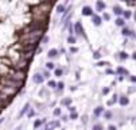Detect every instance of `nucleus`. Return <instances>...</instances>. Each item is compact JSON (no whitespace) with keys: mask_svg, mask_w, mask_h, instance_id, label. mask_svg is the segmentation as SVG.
Listing matches in <instances>:
<instances>
[{"mask_svg":"<svg viewBox=\"0 0 136 130\" xmlns=\"http://www.w3.org/2000/svg\"><path fill=\"white\" fill-rule=\"evenodd\" d=\"M73 31H74L77 35H81V37H85L84 27H82V24L80 23V22H77V23H75L74 26H73Z\"/></svg>","mask_w":136,"mask_h":130,"instance_id":"f257e3e1","label":"nucleus"},{"mask_svg":"<svg viewBox=\"0 0 136 130\" xmlns=\"http://www.w3.org/2000/svg\"><path fill=\"white\" fill-rule=\"evenodd\" d=\"M1 81H3L4 84H8V85H12V87L20 85V84L18 83V81H15V80H11V79H8V77H3V79H1Z\"/></svg>","mask_w":136,"mask_h":130,"instance_id":"f03ea898","label":"nucleus"},{"mask_svg":"<svg viewBox=\"0 0 136 130\" xmlns=\"http://www.w3.org/2000/svg\"><path fill=\"white\" fill-rule=\"evenodd\" d=\"M82 15H85V16H92V15H93V10H92V7L85 6L84 8H82Z\"/></svg>","mask_w":136,"mask_h":130,"instance_id":"7ed1b4c3","label":"nucleus"},{"mask_svg":"<svg viewBox=\"0 0 136 130\" xmlns=\"http://www.w3.org/2000/svg\"><path fill=\"white\" fill-rule=\"evenodd\" d=\"M107 8V4L104 3V1H101V0H99L97 3H96V10L99 12H101V11H104V10Z\"/></svg>","mask_w":136,"mask_h":130,"instance_id":"20e7f679","label":"nucleus"},{"mask_svg":"<svg viewBox=\"0 0 136 130\" xmlns=\"http://www.w3.org/2000/svg\"><path fill=\"white\" fill-rule=\"evenodd\" d=\"M121 34L124 35V37H135V34H133L132 30H129L128 27H123L121 30Z\"/></svg>","mask_w":136,"mask_h":130,"instance_id":"39448f33","label":"nucleus"},{"mask_svg":"<svg viewBox=\"0 0 136 130\" xmlns=\"http://www.w3.org/2000/svg\"><path fill=\"white\" fill-rule=\"evenodd\" d=\"M43 80H45V79H43V76H42V73H35V75H34V81L36 84H42V83H43Z\"/></svg>","mask_w":136,"mask_h":130,"instance_id":"423d86ee","label":"nucleus"},{"mask_svg":"<svg viewBox=\"0 0 136 130\" xmlns=\"http://www.w3.org/2000/svg\"><path fill=\"white\" fill-rule=\"evenodd\" d=\"M92 19H93V23H94V26H100V24H101V18H100L97 14H93L92 15Z\"/></svg>","mask_w":136,"mask_h":130,"instance_id":"0eeeda50","label":"nucleus"},{"mask_svg":"<svg viewBox=\"0 0 136 130\" xmlns=\"http://www.w3.org/2000/svg\"><path fill=\"white\" fill-rule=\"evenodd\" d=\"M58 126H59V121H53V122H50V123L47 125L46 127H47L49 130H54L55 127H58Z\"/></svg>","mask_w":136,"mask_h":130,"instance_id":"6e6552de","label":"nucleus"},{"mask_svg":"<svg viewBox=\"0 0 136 130\" xmlns=\"http://www.w3.org/2000/svg\"><path fill=\"white\" fill-rule=\"evenodd\" d=\"M28 110H30V103H26V104H24V107L22 108V111L19 113V118H22V117H23V115H24V114H26Z\"/></svg>","mask_w":136,"mask_h":130,"instance_id":"1a4fd4ad","label":"nucleus"},{"mask_svg":"<svg viewBox=\"0 0 136 130\" xmlns=\"http://www.w3.org/2000/svg\"><path fill=\"white\" fill-rule=\"evenodd\" d=\"M101 113H104V108H102L101 106H99V107H96V108H94L93 115H94V117H100V115H101Z\"/></svg>","mask_w":136,"mask_h":130,"instance_id":"9d476101","label":"nucleus"},{"mask_svg":"<svg viewBox=\"0 0 136 130\" xmlns=\"http://www.w3.org/2000/svg\"><path fill=\"white\" fill-rule=\"evenodd\" d=\"M119 103L121 104V106H127V104L129 103V99H128L127 96H120V99H119Z\"/></svg>","mask_w":136,"mask_h":130,"instance_id":"9b49d317","label":"nucleus"},{"mask_svg":"<svg viewBox=\"0 0 136 130\" xmlns=\"http://www.w3.org/2000/svg\"><path fill=\"white\" fill-rule=\"evenodd\" d=\"M57 56H58V50L57 49H50L49 50V54H47L49 58H55Z\"/></svg>","mask_w":136,"mask_h":130,"instance_id":"f8f14e48","label":"nucleus"},{"mask_svg":"<svg viewBox=\"0 0 136 130\" xmlns=\"http://www.w3.org/2000/svg\"><path fill=\"white\" fill-rule=\"evenodd\" d=\"M113 12H115L116 15H123V10H121V7L120 6H113Z\"/></svg>","mask_w":136,"mask_h":130,"instance_id":"ddd939ff","label":"nucleus"},{"mask_svg":"<svg viewBox=\"0 0 136 130\" xmlns=\"http://www.w3.org/2000/svg\"><path fill=\"white\" fill-rule=\"evenodd\" d=\"M116 72L119 73V75H129V73H128V71H127V69H124L123 67H119L117 69H116Z\"/></svg>","mask_w":136,"mask_h":130,"instance_id":"4468645a","label":"nucleus"},{"mask_svg":"<svg viewBox=\"0 0 136 130\" xmlns=\"http://www.w3.org/2000/svg\"><path fill=\"white\" fill-rule=\"evenodd\" d=\"M115 22H116V24H117V26H121V27H124V26H125V20L123 19V18H117Z\"/></svg>","mask_w":136,"mask_h":130,"instance_id":"2eb2a0df","label":"nucleus"},{"mask_svg":"<svg viewBox=\"0 0 136 130\" xmlns=\"http://www.w3.org/2000/svg\"><path fill=\"white\" fill-rule=\"evenodd\" d=\"M43 119H36V121L34 122V129H38V127L39 126H42V125H43Z\"/></svg>","mask_w":136,"mask_h":130,"instance_id":"dca6fc26","label":"nucleus"},{"mask_svg":"<svg viewBox=\"0 0 136 130\" xmlns=\"http://www.w3.org/2000/svg\"><path fill=\"white\" fill-rule=\"evenodd\" d=\"M70 103H72V98H66V99H63V100H61L62 106H69Z\"/></svg>","mask_w":136,"mask_h":130,"instance_id":"f3484780","label":"nucleus"},{"mask_svg":"<svg viewBox=\"0 0 136 130\" xmlns=\"http://www.w3.org/2000/svg\"><path fill=\"white\" fill-rule=\"evenodd\" d=\"M54 75L57 76V77H61V76L63 75V71L59 69V68H57V69H54Z\"/></svg>","mask_w":136,"mask_h":130,"instance_id":"a211bd4d","label":"nucleus"},{"mask_svg":"<svg viewBox=\"0 0 136 130\" xmlns=\"http://www.w3.org/2000/svg\"><path fill=\"white\" fill-rule=\"evenodd\" d=\"M57 12H58V14H63V12H65V6L58 4V6H57Z\"/></svg>","mask_w":136,"mask_h":130,"instance_id":"6ab92c4d","label":"nucleus"},{"mask_svg":"<svg viewBox=\"0 0 136 130\" xmlns=\"http://www.w3.org/2000/svg\"><path fill=\"white\" fill-rule=\"evenodd\" d=\"M92 130H104V126L101 123H96V125H93Z\"/></svg>","mask_w":136,"mask_h":130,"instance_id":"aec40b11","label":"nucleus"},{"mask_svg":"<svg viewBox=\"0 0 136 130\" xmlns=\"http://www.w3.org/2000/svg\"><path fill=\"white\" fill-rule=\"evenodd\" d=\"M54 65H55L54 62H51V61H49V62L46 64V69H49V71H53V69H54V68H55Z\"/></svg>","mask_w":136,"mask_h":130,"instance_id":"412c9836","label":"nucleus"},{"mask_svg":"<svg viewBox=\"0 0 136 130\" xmlns=\"http://www.w3.org/2000/svg\"><path fill=\"white\" fill-rule=\"evenodd\" d=\"M131 15H132V14H131V11H123V16H124V18H123V19H129V18H131Z\"/></svg>","mask_w":136,"mask_h":130,"instance_id":"4be33fe9","label":"nucleus"},{"mask_svg":"<svg viewBox=\"0 0 136 130\" xmlns=\"http://www.w3.org/2000/svg\"><path fill=\"white\" fill-rule=\"evenodd\" d=\"M57 88H58V91H63V88H65L63 81H59V83H57Z\"/></svg>","mask_w":136,"mask_h":130,"instance_id":"5701e85b","label":"nucleus"},{"mask_svg":"<svg viewBox=\"0 0 136 130\" xmlns=\"http://www.w3.org/2000/svg\"><path fill=\"white\" fill-rule=\"evenodd\" d=\"M67 43H70V45L75 43V37H73V35H69V37H67Z\"/></svg>","mask_w":136,"mask_h":130,"instance_id":"b1692460","label":"nucleus"},{"mask_svg":"<svg viewBox=\"0 0 136 130\" xmlns=\"http://www.w3.org/2000/svg\"><path fill=\"white\" fill-rule=\"evenodd\" d=\"M119 57H120V60H127V58L129 57V56H128V53L121 52V53H120V56H119Z\"/></svg>","mask_w":136,"mask_h":130,"instance_id":"393cba45","label":"nucleus"},{"mask_svg":"<svg viewBox=\"0 0 136 130\" xmlns=\"http://www.w3.org/2000/svg\"><path fill=\"white\" fill-rule=\"evenodd\" d=\"M93 58H94V60H100V58H101V53H100V52H94V53H93Z\"/></svg>","mask_w":136,"mask_h":130,"instance_id":"a878e982","label":"nucleus"},{"mask_svg":"<svg viewBox=\"0 0 136 130\" xmlns=\"http://www.w3.org/2000/svg\"><path fill=\"white\" fill-rule=\"evenodd\" d=\"M104 118L105 119H110V118H112V113H110V111H105V113H104Z\"/></svg>","mask_w":136,"mask_h":130,"instance_id":"bb28decb","label":"nucleus"},{"mask_svg":"<svg viewBox=\"0 0 136 130\" xmlns=\"http://www.w3.org/2000/svg\"><path fill=\"white\" fill-rule=\"evenodd\" d=\"M49 87L50 88H55V87H57V83H55L54 80H49Z\"/></svg>","mask_w":136,"mask_h":130,"instance_id":"cd10ccee","label":"nucleus"},{"mask_svg":"<svg viewBox=\"0 0 136 130\" xmlns=\"http://www.w3.org/2000/svg\"><path fill=\"white\" fill-rule=\"evenodd\" d=\"M54 115H55V117H59V115H62V111H61V108H55V110H54Z\"/></svg>","mask_w":136,"mask_h":130,"instance_id":"c85d7f7f","label":"nucleus"},{"mask_svg":"<svg viewBox=\"0 0 136 130\" xmlns=\"http://www.w3.org/2000/svg\"><path fill=\"white\" fill-rule=\"evenodd\" d=\"M115 102H117V95H113V99H112V100H110V102H108V104H109V106H110V104H113V103H115Z\"/></svg>","mask_w":136,"mask_h":130,"instance_id":"c756f323","label":"nucleus"},{"mask_svg":"<svg viewBox=\"0 0 136 130\" xmlns=\"http://www.w3.org/2000/svg\"><path fill=\"white\" fill-rule=\"evenodd\" d=\"M105 65H109V64L105 62V61L104 62H102V61H99V62H97V67H105Z\"/></svg>","mask_w":136,"mask_h":130,"instance_id":"7c9ffc66","label":"nucleus"},{"mask_svg":"<svg viewBox=\"0 0 136 130\" xmlns=\"http://www.w3.org/2000/svg\"><path fill=\"white\" fill-rule=\"evenodd\" d=\"M77 117H78V114H77V113H70V119H75Z\"/></svg>","mask_w":136,"mask_h":130,"instance_id":"2f4dec72","label":"nucleus"},{"mask_svg":"<svg viewBox=\"0 0 136 130\" xmlns=\"http://www.w3.org/2000/svg\"><path fill=\"white\" fill-rule=\"evenodd\" d=\"M108 130H117V127H116L115 125H109V126H108Z\"/></svg>","mask_w":136,"mask_h":130,"instance_id":"473e14b6","label":"nucleus"},{"mask_svg":"<svg viewBox=\"0 0 136 130\" xmlns=\"http://www.w3.org/2000/svg\"><path fill=\"white\" fill-rule=\"evenodd\" d=\"M104 19H105V20H109V19H110V15H109V14H104Z\"/></svg>","mask_w":136,"mask_h":130,"instance_id":"72a5a7b5","label":"nucleus"},{"mask_svg":"<svg viewBox=\"0 0 136 130\" xmlns=\"http://www.w3.org/2000/svg\"><path fill=\"white\" fill-rule=\"evenodd\" d=\"M70 52H72V53H77V52H78V49H77V47H70Z\"/></svg>","mask_w":136,"mask_h":130,"instance_id":"f704fd0d","label":"nucleus"},{"mask_svg":"<svg viewBox=\"0 0 136 130\" xmlns=\"http://www.w3.org/2000/svg\"><path fill=\"white\" fill-rule=\"evenodd\" d=\"M69 111H70V113H75V107H72V106H70V107H69Z\"/></svg>","mask_w":136,"mask_h":130,"instance_id":"c9c22d12","label":"nucleus"},{"mask_svg":"<svg viewBox=\"0 0 136 130\" xmlns=\"http://www.w3.org/2000/svg\"><path fill=\"white\" fill-rule=\"evenodd\" d=\"M108 92H109V88H104V90H102V94H104V95H107Z\"/></svg>","mask_w":136,"mask_h":130,"instance_id":"e433bc0d","label":"nucleus"},{"mask_svg":"<svg viewBox=\"0 0 136 130\" xmlns=\"http://www.w3.org/2000/svg\"><path fill=\"white\" fill-rule=\"evenodd\" d=\"M32 115H34V111L31 110V111H30V113H28V115H27V117H28V118H31Z\"/></svg>","mask_w":136,"mask_h":130,"instance_id":"4c0bfd02","label":"nucleus"},{"mask_svg":"<svg viewBox=\"0 0 136 130\" xmlns=\"http://www.w3.org/2000/svg\"><path fill=\"white\" fill-rule=\"evenodd\" d=\"M61 117H62V121H65V122L67 121V117H65V115H61Z\"/></svg>","mask_w":136,"mask_h":130,"instance_id":"58836bf2","label":"nucleus"},{"mask_svg":"<svg viewBox=\"0 0 136 130\" xmlns=\"http://www.w3.org/2000/svg\"><path fill=\"white\" fill-rule=\"evenodd\" d=\"M43 130H49V129H47V127H45V129H43Z\"/></svg>","mask_w":136,"mask_h":130,"instance_id":"ea45409f","label":"nucleus"}]
</instances>
